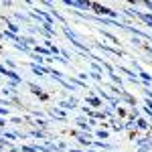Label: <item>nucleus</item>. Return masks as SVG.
I'll return each mask as SVG.
<instances>
[{
    "instance_id": "6e6552de",
    "label": "nucleus",
    "mask_w": 152,
    "mask_h": 152,
    "mask_svg": "<svg viewBox=\"0 0 152 152\" xmlns=\"http://www.w3.org/2000/svg\"><path fill=\"white\" fill-rule=\"evenodd\" d=\"M146 6H148V8H150V10H152V2H146Z\"/></svg>"
},
{
    "instance_id": "f257e3e1",
    "label": "nucleus",
    "mask_w": 152,
    "mask_h": 152,
    "mask_svg": "<svg viewBox=\"0 0 152 152\" xmlns=\"http://www.w3.org/2000/svg\"><path fill=\"white\" fill-rule=\"evenodd\" d=\"M0 73H4L6 77H10V79H14V81H20V77H18L14 71H6V67H2V65H0Z\"/></svg>"
},
{
    "instance_id": "39448f33",
    "label": "nucleus",
    "mask_w": 152,
    "mask_h": 152,
    "mask_svg": "<svg viewBox=\"0 0 152 152\" xmlns=\"http://www.w3.org/2000/svg\"><path fill=\"white\" fill-rule=\"evenodd\" d=\"M140 77H142V79H144V81H146V83H150V79H152V77H150V75H148V73H142Z\"/></svg>"
},
{
    "instance_id": "20e7f679",
    "label": "nucleus",
    "mask_w": 152,
    "mask_h": 152,
    "mask_svg": "<svg viewBox=\"0 0 152 152\" xmlns=\"http://www.w3.org/2000/svg\"><path fill=\"white\" fill-rule=\"evenodd\" d=\"M138 128H140V130H146V128H148V124H146L144 120H140V122H138Z\"/></svg>"
},
{
    "instance_id": "1a4fd4ad",
    "label": "nucleus",
    "mask_w": 152,
    "mask_h": 152,
    "mask_svg": "<svg viewBox=\"0 0 152 152\" xmlns=\"http://www.w3.org/2000/svg\"><path fill=\"white\" fill-rule=\"evenodd\" d=\"M0 126H2V120H0Z\"/></svg>"
},
{
    "instance_id": "0eeeda50",
    "label": "nucleus",
    "mask_w": 152,
    "mask_h": 152,
    "mask_svg": "<svg viewBox=\"0 0 152 152\" xmlns=\"http://www.w3.org/2000/svg\"><path fill=\"white\" fill-rule=\"evenodd\" d=\"M6 112H8V110H4V107H0V114H6Z\"/></svg>"
},
{
    "instance_id": "f03ea898",
    "label": "nucleus",
    "mask_w": 152,
    "mask_h": 152,
    "mask_svg": "<svg viewBox=\"0 0 152 152\" xmlns=\"http://www.w3.org/2000/svg\"><path fill=\"white\" fill-rule=\"evenodd\" d=\"M67 4L69 6H77V8H89L91 6L89 2H71V0H67Z\"/></svg>"
},
{
    "instance_id": "7ed1b4c3",
    "label": "nucleus",
    "mask_w": 152,
    "mask_h": 152,
    "mask_svg": "<svg viewBox=\"0 0 152 152\" xmlns=\"http://www.w3.org/2000/svg\"><path fill=\"white\" fill-rule=\"evenodd\" d=\"M87 102H89V104H91V105H99V99H97V97H89Z\"/></svg>"
},
{
    "instance_id": "423d86ee",
    "label": "nucleus",
    "mask_w": 152,
    "mask_h": 152,
    "mask_svg": "<svg viewBox=\"0 0 152 152\" xmlns=\"http://www.w3.org/2000/svg\"><path fill=\"white\" fill-rule=\"evenodd\" d=\"M10 33H12V35L18 33V26H16V24H10Z\"/></svg>"
}]
</instances>
